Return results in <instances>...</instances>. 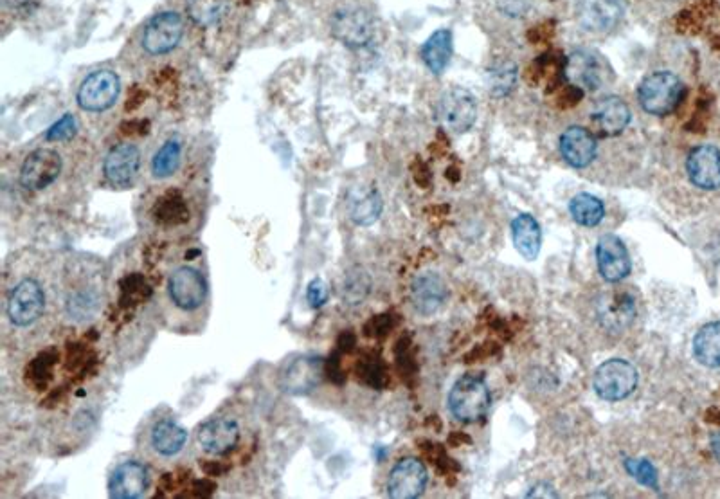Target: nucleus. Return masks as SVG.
<instances>
[{"instance_id": "nucleus-1", "label": "nucleus", "mask_w": 720, "mask_h": 499, "mask_svg": "<svg viewBox=\"0 0 720 499\" xmlns=\"http://www.w3.org/2000/svg\"><path fill=\"white\" fill-rule=\"evenodd\" d=\"M684 85L679 76L670 71L648 74L638 89L641 107L652 116L672 114L683 98Z\"/></svg>"}, {"instance_id": "nucleus-2", "label": "nucleus", "mask_w": 720, "mask_h": 499, "mask_svg": "<svg viewBox=\"0 0 720 499\" xmlns=\"http://www.w3.org/2000/svg\"><path fill=\"white\" fill-rule=\"evenodd\" d=\"M490 408V390L479 377L465 375L450 390L449 409L461 422H477Z\"/></svg>"}, {"instance_id": "nucleus-3", "label": "nucleus", "mask_w": 720, "mask_h": 499, "mask_svg": "<svg viewBox=\"0 0 720 499\" xmlns=\"http://www.w3.org/2000/svg\"><path fill=\"white\" fill-rule=\"evenodd\" d=\"M593 386L603 400L616 402L627 399L638 386V372L629 361L611 359L594 372Z\"/></svg>"}, {"instance_id": "nucleus-4", "label": "nucleus", "mask_w": 720, "mask_h": 499, "mask_svg": "<svg viewBox=\"0 0 720 499\" xmlns=\"http://www.w3.org/2000/svg\"><path fill=\"white\" fill-rule=\"evenodd\" d=\"M45 310V294L40 283L27 278L17 283L9 292L6 314L18 328L31 327L42 318Z\"/></svg>"}, {"instance_id": "nucleus-5", "label": "nucleus", "mask_w": 720, "mask_h": 499, "mask_svg": "<svg viewBox=\"0 0 720 499\" xmlns=\"http://www.w3.org/2000/svg\"><path fill=\"white\" fill-rule=\"evenodd\" d=\"M333 37L344 46L359 49L368 46L375 35V24L368 11L359 6H342L330 20Z\"/></svg>"}, {"instance_id": "nucleus-6", "label": "nucleus", "mask_w": 720, "mask_h": 499, "mask_svg": "<svg viewBox=\"0 0 720 499\" xmlns=\"http://www.w3.org/2000/svg\"><path fill=\"white\" fill-rule=\"evenodd\" d=\"M119 92H121L119 76L107 69H101L90 73L81 82L76 100L81 109L87 112H103L116 105Z\"/></svg>"}, {"instance_id": "nucleus-7", "label": "nucleus", "mask_w": 720, "mask_h": 499, "mask_svg": "<svg viewBox=\"0 0 720 499\" xmlns=\"http://www.w3.org/2000/svg\"><path fill=\"white\" fill-rule=\"evenodd\" d=\"M184 37V20L175 11H162L144 28L143 47L148 55H168Z\"/></svg>"}, {"instance_id": "nucleus-8", "label": "nucleus", "mask_w": 720, "mask_h": 499, "mask_svg": "<svg viewBox=\"0 0 720 499\" xmlns=\"http://www.w3.org/2000/svg\"><path fill=\"white\" fill-rule=\"evenodd\" d=\"M62 155L53 148H38L27 155L20 168V182L26 190L42 191L49 188L62 173Z\"/></svg>"}, {"instance_id": "nucleus-9", "label": "nucleus", "mask_w": 720, "mask_h": 499, "mask_svg": "<svg viewBox=\"0 0 720 499\" xmlns=\"http://www.w3.org/2000/svg\"><path fill=\"white\" fill-rule=\"evenodd\" d=\"M438 118L454 134L468 132L477 119L476 98L465 89H450L440 100Z\"/></svg>"}, {"instance_id": "nucleus-10", "label": "nucleus", "mask_w": 720, "mask_h": 499, "mask_svg": "<svg viewBox=\"0 0 720 499\" xmlns=\"http://www.w3.org/2000/svg\"><path fill=\"white\" fill-rule=\"evenodd\" d=\"M323 375L324 363L321 357L299 355L294 361L285 364L279 373V386L290 395H306L319 386Z\"/></svg>"}, {"instance_id": "nucleus-11", "label": "nucleus", "mask_w": 720, "mask_h": 499, "mask_svg": "<svg viewBox=\"0 0 720 499\" xmlns=\"http://www.w3.org/2000/svg\"><path fill=\"white\" fill-rule=\"evenodd\" d=\"M168 292L173 305L180 310H197L204 305L207 283L204 276L193 267H179L168 280Z\"/></svg>"}, {"instance_id": "nucleus-12", "label": "nucleus", "mask_w": 720, "mask_h": 499, "mask_svg": "<svg viewBox=\"0 0 720 499\" xmlns=\"http://www.w3.org/2000/svg\"><path fill=\"white\" fill-rule=\"evenodd\" d=\"M427 480V469L418 458H404L389 474L387 494L395 499L418 498L427 487Z\"/></svg>"}, {"instance_id": "nucleus-13", "label": "nucleus", "mask_w": 720, "mask_h": 499, "mask_svg": "<svg viewBox=\"0 0 720 499\" xmlns=\"http://www.w3.org/2000/svg\"><path fill=\"white\" fill-rule=\"evenodd\" d=\"M141 170V150L132 143L114 146L103 163V173L114 188H128L134 184Z\"/></svg>"}, {"instance_id": "nucleus-14", "label": "nucleus", "mask_w": 720, "mask_h": 499, "mask_svg": "<svg viewBox=\"0 0 720 499\" xmlns=\"http://www.w3.org/2000/svg\"><path fill=\"white\" fill-rule=\"evenodd\" d=\"M686 172L695 188L715 191L720 188V150L713 145L693 148L686 159Z\"/></svg>"}, {"instance_id": "nucleus-15", "label": "nucleus", "mask_w": 720, "mask_h": 499, "mask_svg": "<svg viewBox=\"0 0 720 499\" xmlns=\"http://www.w3.org/2000/svg\"><path fill=\"white\" fill-rule=\"evenodd\" d=\"M197 442L207 454L224 456L240 442V426L233 418H211L198 427Z\"/></svg>"}, {"instance_id": "nucleus-16", "label": "nucleus", "mask_w": 720, "mask_h": 499, "mask_svg": "<svg viewBox=\"0 0 720 499\" xmlns=\"http://www.w3.org/2000/svg\"><path fill=\"white\" fill-rule=\"evenodd\" d=\"M625 15V0H582L578 17L585 29L607 33L620 24Z\"/></svg>"}, {"instance_id": "nucleus-17", "label": "nucleus", "mask_w": 720, "mask_h": 499, "mask_svg": "<svg viewBox=\"0 0 720 499\" xmlns=\"http://www.w3.org/2000/svg\"><path fill=\"white\" fill-rule=\"evenodd\" d=\"M596 260L600 274L607 282H620L630 273V256L618 236L605 235L596 247Z\"/></svg>"}, {"instance_id": "nucleus-18", "label": "nucleus", "mask_w": 720, "mask_h": 499, "mask_svg": "<svg viewBox=\"0 0 720 499\" xmlns=\"http://www.w3.org/2000/svg\"><path fill=\"white\" fill-rule=\"evenodd\" d=\"M150 489V474L143 463L125 462L116 467L108 481V492L112 498L137 499Z\"/></svg>"}, {"instance_id": "nucleus-19", "label": "nucleus", "mask_w": 720, "mask_h": 499, "mask_svg": "<svg viewBox=\"0 0 720 499\" xmlns=\"http://www.w3.org/2000/svg\"><path fill=\"white\" fill-rule=\"evenodd\" d=\"M447 285L440 274H420L411 285V301L416 312L422 316H432L441 309L447 300Z\"/></svg>"}, {"instance_id": "nucleus-20", "label": "nucleus", "mask_w": 720, "mask_h": 499, "mask_svg": "<svg viewBox=\"0 0 720 499\" xmlns=\"http://www.w3.org/2000/svg\"><path fill=\"white\" fill-rule=\"evenodd\" d=\"M567 82L584 91H596L603 82L602 64L589 51H575L566 65Z\"/></svg>"}, {"instance_id": "nucleus-21", "label": "nucleus", "mask_w": 720, "mask_h": 499, "mask_svg": "<svg viewBox=\"0 0 720 499\" xmlns=\"http://www.w3.org/2000/svg\"><path fill=\"white\" fill-rule=\"evenodd\" d=\"M560 154L573 168H585L596 157L594 136L582 127L567 128L560 137Z\"/></svg>"}, {"instance_id": "nucleus-22", "label": "nucleus", "mask_w": 720, "mask_h": 499, "mask_svg": "<svg viewBox=\"0 0 720 499\" xmlns=\"http://www.w3.org/2000/svg\"><path fill=\"white\" fill-rule=\"evenodd\" d=\"M593 121L605 136H618L630 123L629 105L618 96H607L596 103Z\"/></svg>"}, {"instance_id": "nucleus-23", "label": "nucleus", "mask_w": 720, "mask_h": 499, "mask_svg": "<svg viewBox=\"0 0 720 499\" xmlns=\"http://www.w3.org/2000/svg\"><path fill=\"white\" fill-rule=\"evenodd\" d=\"M188 442V431L175 420H159L150 431V445L162 458H171L179 454Z\"/></svg>"}, {"instance_id": "nucleus-24", "label": "nucleus", "mask_w": 720, "mask_h": 499, "mask_svg": "<svg viewBox=\"0 0 720 499\" xmlns=\"http://www.w3.org/2000/svg\"><path fill=\"white\" fill-rule=\"evenodd\" d=\"M513 245L526 260H535L540 253V226L531 215H519L512 222Z\"/></svg>"}, {"instance_id": "nucleus-25", "label": "nucleus", "mask_w": 720, "mask_h": 499, "mask_svg": "<svg viewBox=\"0 0 720 499\" xmlns=\"http://www.w3.org/2000/svg\"><path fill=\"white\" fill-rule=\"evenodd\" d=\"M382 213V197L375 188H357L350 195V218L357 226H371Z\"/></svg>"}, {"instance_id": "nucleus-26", "label": "nucleus", "mask_w": 720, "mask_h": 499, "mask_svg": "<svg viewBox=\"0 0 720 499\" xmlns=\"http://www.w3.org/2000/svg\"><path fill=\"white\" fill-rule=\"evenodd\" d=\"M695 359L708 368H720V321L708 323L693 339Z\"/></svg>"}, {"instance_id": "nucleus-27", "label": "nucleus", "mask_w": 720, "mask_h": 499, "mask_svg": "<svg viewBox=\"0 0 720 499\" xmlns=\"http://www.w3.org/2000/svg\"><path fill=\"white\" fill-rule=\"evenodd\" d=\"M452 55V33L449 29L436 31L431 38L423 44L422 58L431 73L441 74L450 62Z\"/></svg>"}, {"instance_id": "nucleus-28", "label": "nucleus", "mask_w": 720, "mask_h": 499, "mask_svg": "<svg viewBox=\"0 0 720 499\" xmlns=\"http://www.w3.org/2000/svg\"><path fill=\"white\" fill-rule=\"evenodd\" d=\"M231 10V0H186L189 19L200 28H211L225 19Z\"/></svg>"}, {"instance_id": "nucleus-29", "label": "nucleus", "mask_w": 720, "mask_h": 499, "mask_svg": "<svg viewBox=\"0 0 720 499\" xmlns=\"http://www.w3.org/2000/svg\"><path fill=\"white\" fill-rule=\"evenodd\" d=\"M99 310V296L94 289H78L65 300V312L72 321L85 323L94 318Z\"/></svg>"}, {"instance_id": "nucleus-30", "label": "nucleus", "mask_w": 720, "mask_h": 499, "mask_svg": "<svg viewBox=\"0 0 720 499\" xmlns=\"http://www.w3.org/2000/svg\"><path fill=\"white\" fill-rule=\"evenodd\" d=\"M569 209H571V215L575 218L576 224L585 227L598 226L605 215L602 200L596 199L589 193L576 195L575 199L571 200Z\"/></svg>"}, {"instance_id": "nucleus-31", "label": "nucleus", "mask_w": 720, "mask_h": 499, "mask_svg": "<svg viewBox=\"0 0 720 499\" xmlns=\"http://www.w3.org/2000/svg\"><path fill=\"white\" fill-rule=\"evenodd\" d=\"M180 159H182V145L177 139H168L153 155V177L168 179L179 170Z\"/></svg>"}, {"instance_id": "nucleus-32", "label": "nucleus", "mask_w": 720, "mask_h": 499, "mask_svg": "<svg viewBox=\"0 0 720 499\" xmlns=\"http://www.w3.org/2000/svg\"><path fill=\"white\" fill-rule=\"evenodd\" d=\"M517 80V67L513 62H499L488 69L486 73V85L488 91L492 92L495 98H503L512 91Z\"/></svg>"}, {"instance_id": "nucleus-33", "label": "nucleus", "mask_w": 720, "mask_h": 499, "mask_svg": "<svg viewBox=\"0 0 720 499\" xmlns=\"http://www.w3.org/2000/svg\"><path fill=\"white\" fill-rule=\"evenodd\" d=\"M155 217L164 224H179L188 217L186 200L182 199L179 193L164 195L155 206Z\"/></svg>"}, {"instance_id": "nucleus-34", "label": "nucleus", "mask_w": 720, "mask_h": 499, "mask_svg": "<svg viewBox=\"0 0 720 499\" xmlns=\"http://www.w3.org/2000/svg\"><path fill=\"white\" fill-rule=\"evenodd\" d=\"M369 289H371V280H369L368 274L364 273L362 269H351L344 278L342 298L348 305H359L366 300Z\"/></svg>"}, {"instance_id": "nucleus-35", "label": "nucleus", "mask_w": 720, "mask_h": 499, "mask_svg": "<svg viewBox=\"0 0 720 499\" xmlns=\"http://www.w3.org/2000/svg\"><path fill=\"white\" fill-rule=\"evenodd\" d=\"M76 130H78L76 118L72 114H65L62 119H58L53 127L47 130L45 139L53 141V143H63V141H69V139L76 136Z\"/></svg>"}, {"instance_id": "nucleus-36", "label": "nucleus", "mask_w": 720, "mask_h": 499, "mask_svg": "<svg viewBox=\"0 0 720 499\" xmlns=\"http://www.w3.org/2000/svg\"><path fill=\"white\" fill-rule=\"evenodd\" d=\"M627 471L634 476L639 483L657 489V472L647 460H627Z\"/></svg>"}, {"instance_id": "nucleus-37", "label": "nucleus", "mask_w": 720, "mask_h": 499, "mask_svg": "<svg viewBox=\"0 0 720 499\" xmlns=\"http://www.w3.org/2000/svg\"><path fill=\"white\" fill-rule=\"evenodd\" d=\"M306 300L314 309L323 307L324 303L328 301V285L321 278L312 280L306 287Z\"/></svg>"}, {"instance_id": "nucleus-38", "label": "nucleus", "mask_w": 720, "mask_h": 499, "mask_svg": "<svg viewBox=\"0 0 720 499\" xmlns=\"http://www.w3.org/2000/svg\"><path fill=\"white\" fill-rule=\"evenodd\" d=\"M360 375L362 379L371 384V386H382V379H384V370H382V364L378 363L377 359H366L360 364Z\"/></svg>"}, {"instance_id": "nucleus-39", "label": "nucleus", "mask_w": 720, "mask_h": 499, "mask_svg": "<svg viewBox=\"0 0 720 499\" xmlns=\"http://www.w3.org/2000/svg\"><path fill=\"white\" fill-rule=\"evenodd\" d=\"M51 366H53V361H51V357H49V354L40 355L38 359H35V363L31 364V368L27 370V375H31V379L35 382H44L45 379L49 377V373H51Z\"/></svg>"}, {"instance_id": "nucleus-40", "label": "nucleus", "mask_w": 720, "mask_h": 499, "mask_svg": "<svg viewBox=\"0 0 720 499\" xmlns=\"http://www.w3.org/2000/svg\"><path fill=\"white\" fill-rule=\"evenodd\" d=\"M389 327H391L389 316H377V318H373L369 321V325L366 330H368V336H384L387 330H389Z\"/></svg>"}, {"instance_id": "nucleus-41", "label": "nucleus", "mask_w": 720, "mask_h": 499, "mask_svg": "<svg viewBox=\"0 0 720 499\" xmlns=\"http://www.w3.org/2000/svg\"><path fill=\"white\" fill-rule=\"evenodd\" d=\"M2 4V10L4 11H22L26 10L27 6L31 4V0H0Z\"/></svg>"}, {"instance_id": "nucleus-42", "label": "nucleus", "mask_w": 720, "mask_h": 499, "mask_svg": "<svg viewBox=\"0 0 720 499\" xmlns=\"http://www.w3.org/2000/svg\"><path fill=\"white\" fill-rule=\"evenodd\" d=\"M535 489H539L540 492H530L528 494V498H535V496H544V498H557V494H553V492H544V490L549 489V485H546V483H540V485H537Z\"/></svg>"}, {"instance_id": "nucleus-43", "label": "nucleus", "mask_w": 720, "mask_h": 499, "mask_svg": "<svg viewBox=\"0 0 720 499\" xmlns=\"http://www.w3.org/2000/svg\"><path fill=\"white\" fill-rule=\"evenodd\" d=\"M711 451H713L715 458L720 462V431L717 435L713 436V440H711Z\"/></svg>"}]
</instances>
